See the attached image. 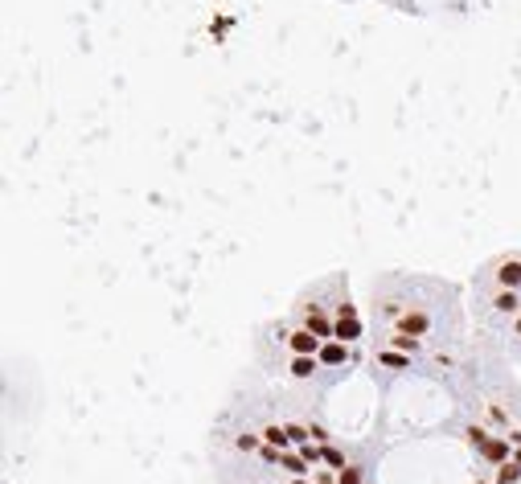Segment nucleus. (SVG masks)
Masks as SVG:
<instances>
[{"instance_id":"f257e3e1","label":"nucleus","mask_w":521,"mask_h":484,"mask_svg":"<svg viewBox=\"0 0 521 484\" xmlns=\"http://www.w3.org/2000/svg\"><path fill=\"white\" fill-rule=\"evenodd\" d=\"M291 349H296V353H312V349H316L312 329H308V333H291Z\"/></svg>"},{"instance_id":"f03ea898","label":"nucleus","mask_w":521,"mask_h":484,"mask_svg":"<svg viewBox=\"0 0 521 484\" xmlns=\"http://www.w3.org/2000/svg\"><path fill=\"white\" fill-rule=\"evenodd\" d=\"M357 333H361V324H357V316H341V324H337V337L353 340Z\"/></svg>"},{"instance_id":"7ed1b4c3","label":"nucleus","mask_w":521,"mask_h":484,"mask_svg":"<svg viewBox=\"0 0 521 484\" xmlns=\"http://www.w3.org/2000/svg\"><path fill=\"white\" fill-rule=\"evenodd\" d=\"M497 275H501V284H505V288H513V284H521V263H505Z\"/></svg>"},{"instance_id":"20e7f679","label":"nucleus","mask_w":521,"mask_h":484,"mask_svg":"<svg viewBox=\"0 0 521 484\" xmlns=\"http://www.w3.org/2000/svg\"><path fill=\"white\" fill-rule=\"evenodd\" d=\"M320 362H325V365H341V362H345V349H341V345H325V349H320Z\"/></svg>"},{"instance_id":"39448f33","label":"nucleus","mask_w":521,"mask_h":484,"mask_svg":"<svg viewBox=\"0 0 521 484\" xmlns=\"http://www.w3.org/2000/svg\"><path fill=\"white\" fill-rule=\"evenodd\" d=\"M312 369H316V362H312V357H308V353H300V362H296V365H291V374H296V378H308V374H312Z\"/></svg>"},{"instance_id":"423d86ee","label":"nucleus","mask_w":521,"mask_h":484,"mask_svg":"<svg viewBox=\"0 0 521 484\" xmlns=\"http://www.w3.org/2000/svg\"><path fill=\"white\" fill-rule=\"evenodd\" d=\"M427 329V316H406L403 320V333H423Z\"/></svg>"},{"instance_id":"0eeeda50","label":"nucleus","mask_w":521,"mask_h":484,"mask_svg":"<svg viewBox=\"0 0 521 484\" xmlns=\"http://www.w3.org/2000/svg\"><path fill=\"white\" fill-rule=\"evenodd\" d=\"M263 435H267V443H271V447H284V443H287V431H280V427H267Z\"/></svg>"},{"instance_id":"6e6552de","label":"nucleus","mask_w":521,"mask_h":484,"mask_svg":"<svg viewBox=\"0 0 521 484\" xmlns=\"http://www.w3.org/2000/svg\"><path fill=\"white\" fill-rule=\"evenodd\" d=\"M517 476H521V468H517V464H505V468H501V472H497V480H501V484L517 480Z\"/></svg>"},{"instance_id":"1a4fd4ad","label":"nucleus","mask_w":521,"mask_h":484,"mask_svg":"<svg viewBox=\"0 0 521 484\" xmlns=\"http://www.w3.org/2000/svg\"><path fill=\"white\" fill-rule=\"evenodd\" d=\"M484 456H489V460H501V456H505V443H501V439L484 443Z\"/></svg>"},{"instance_id":"9d476101","label":"nucleus","mask_w":521,"mask_h":484,"mask_svg":"<svg viewBox=\"0 0 521 484\" xmlns=\"http://www.w3.org/2000/svg\"><path fill=\"white\" fill-rule=\"evenodd\" d=\"M497 308H501V312H513V308H517V295H513V291H505V295L497 300Z\"/></svg>"},{"instance_id":"9b49d317","label":"nucleus","mask_w":521,"mask_h":484,"mask_svg":"<svg viewBox=\"0 0 521 484\" xmlns=\"http://www.w3.org/2000/svg\"><path fill=\"white\" fill-rule=\"evenodd\" d=\"M308 329H312V333H320V337H325V333H329V320H325V316H308Z\"/></svg>"},{"instance_id":"f8f14e48","label":"nucleus","mask_w":521,"mask_h":484,"mask_svg":"<svg viewBox=\"0 0 521 484\" xmlns=\"http://www.w3.org/2000/svg\"><path fill=\"white\" fill-rule=\"evenodd\" d=\"M284 468H291V472H304V460H300V456H284Z\"/></svg>"},{"instance_id":"ddd939ff","label":"nucleus","mask_w":521,"mask_h":484,"mask_svg":"<svg viewBox=\"0 0 521 484\" xmlns=\"http://www.w3.org/2000/svg\"><path fill=\"white\" fill-rule=\"evenodd\" d=\"M337 484H357V468H341V480Z\"/></svg>"}]
</instances>
